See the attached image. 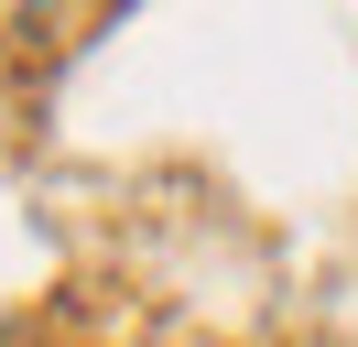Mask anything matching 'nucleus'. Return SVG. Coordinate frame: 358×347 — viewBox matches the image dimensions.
Segmentation results:
<instances>
[]
</instances>
